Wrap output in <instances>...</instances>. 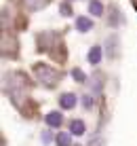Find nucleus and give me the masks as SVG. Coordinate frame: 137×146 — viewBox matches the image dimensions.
<instances>
[{
	"label": "nucleus",
	"mask_w": 137,
	"mask_h": 146,
	"mask_svg": "<svg viewBox=\"0 0 137 146\" xmlns=\"http://www.w3.org/2000/svg\"><path fill=\"white\" fill-rule=\"evenodd\" d=\"M101 57H103V49H101L99 44H93V47L89 49V53H87L89 64H91V66H97V64L101 62Z\"/></svg>",
	"instance_id": "2"
},
{
	"label": "nucleus",
	"mask_w": 137,
	"mask_h": 146,
	"mask_svg": "<svg viewBox=\"0 0 137 146\" xmlns=\"http://www.w3.org/2000/svg\"><path fill=\"white\" fill-rule=\"evenodd\" d=\"M34 76L44 87H55L59 83V78H61V74L57 70H53V66H49V64H36L34 66Z\"/></svg>",
	"instance_id": "1"
},
{
	"label": "nucleus",
	"mask_w": 137,
	"mask_h": 146,
	"mask_svg": "<svg viewBox=\"0 0 137 146\" xmlns=\"http://www.w3.org/2000/svg\"><path fill=\"white\" fill-rule=\"evenodd\" d=\"M82 106L84 108H93V95H82Z\"/></svg>",
	"instance_id": "12"
},
{
	"label": "nucleus",
	"mask_w": 137,
	"mask_h": 146,
	"mask_svg": "<svg viewBox=\"0 0 137 146\" xmlns=\"http://www.w3.org/2000/svg\"><path fill=\"white\" fill-rule=\"evenodd\" d=\"M89 13L93 15V17H101V15L105 13L103 2H99V0H89Z\"/></svg>",
	"instance_id": "8"
},
{
	"label": "nucleus",
	"mask_w": 137,
	"mask_h": 146,
	"mask_svg": "<svg viewBox=\"0 0 137 146\" xmlns=\"http://www.w3.org/2000/svg\"><path fill=\"white\" fill-rule=\"evenodd\" d=\"M55 142H57V146H70L72 144V133L70 131H59L55 135Z\"/></svg>",
	"instance_id": "9"
},
{
	"label": "nucleus",
	"mask_w": 137,
	"mask_h": 146,
	"mask_svg": "<svg viewBox=\"0 0 137 146\" xmlns=\"http://www.w3.org/2000/svg\"><path fill=\"white\" fill-rule=\"evenodd\" d=\"M72 76L76 78V83H87V76L80 68H72Z\"/></svg>",
	"instance_id": "10"
},
{
	"label": "nucleus",
	"mask_w": 137,
	"mask_h": 146,
	"mask_svg": "<svg viewBox=\"0 0 137 146\" xmlns=\"http://www.w3.org/2000/svg\"><path fill=\"white\" fill-rule=\"evenodd\" d=\"M84 131H87L84 121H80V119H72V121H70V133H72V135H82Z\"/></svg>",
	"instance_id": "5"
},
{
	"label": "nucleus",
	"mask_w": 137,
	"mask_h": 146,
	"mask_svg": "<svg viewBox=\"0 0 137 146\" xmlns=\"http://www.w3.org/2000/svg\"><path fill=\"white\" fill-rule=\"evenodd\" d=\"M59 106L63 110H72L76 106V93H61L59 98Z\"/></svg>",
	"instance_id": "4"
},
{
	"label": "nucleus",
	"mask_w": 137,
	"mask_h": 146,
	"mask_svg": "<svg viewBox=\"0 0 137 146\" xmlns=\"http://www.w3.org/2000/svg\"><path fill=\"white\" fill-rule=\"evenodd\" d=\"M42 142H44V144L51 142V131H42Z\"/></svg>",
	"instance_id": "13"
},
{
	"label": "nucleus",
	"mask_w": 137,
	"mask_h": 146,
	"mask_svg": "<svg viewBox=\"0 0 137 146\" xmlns=\"http://www.w3.org/2000/svg\"><path fill=\"white\" fill-rule=\"evenodd\" d=\"M59 11H61V15H63V17H70V15L74 13V11H72V4H68V2H63L61 7H59Z\"/></svg>",
	"instance_id": "11"
},
{
	"label": "nucleus",
	"mask_w": 137,
	"mask_h": 146,
	"mask_svg": "<svg viewBox=\"0 0 137 146\" xmlns=\"http://www.w3.org/2000/svg\"><path fill=\"white\" fill-rule=\"evenodd\" d=\"M44 121H47L49 127H61V123H63V114L59 112V110H53V112H49L47 117H44Z\"/></svg>",
	"instance_id": "3"
},
{
	"label": "nucleus",
	"mask_w": 137,
	"mask_h": 146,
	"mask_svg": "<svg viewBox=\"0 0 137 146\" xmlns=\"http://www.w3.org/2000/svg\"><path fill=\"white\" fill-rule=\"evenodd\" d=\"M23 7L28 9V11H40V9H44L51 0H21Z\"/></svg>",
	"instance_id": "6"
},
{
	"label": "nucleus",
	"mask_w": 137,
	"mask_h": 146,
	"mask_svg": "<svg viewBox=\"0 0 137 146\" xmlns=\"http://www.w3.org/2000/svg\"><path fill=\"white\" fill-rule=\"evenodd\" d=\"M76 30L78 32H91L93 30V19H89V17H78L76 19Z\"/></svg>",
	"instance_id": "7"
}]
</instances>
